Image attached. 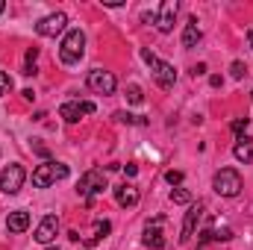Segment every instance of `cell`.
<instances>
[{
	"instance_id": "cell-1",
	"label": "cell",
	"mask_w": 253,
	"mask_h": 250,
	"mask_svg": "<svg viewBox=\"0 0 253 250\" xmlns=\"http://www.w3.org/2000/svg\"><path fill=\"white\" fill-rule=\"evenodd\" d=\"M141 59L150 65V74H153V80H156L159 88H171V85L177 83V68H174L171 62L159 59V56L150 53V50H141Z\"/></svg>"
},
{
	"instance_id": "cell-2",
	"label": "cell",
	"mask_w": 253,
	"mask_h": 250,
	"mask_svg": "<svg viewBox=\"0 0 253 250\" xmlns=\"http://www.w3.org/2000/svg\"><path fill=\"white\" fill-rule=\"evenodd\" d=\"M85 53V33L83 30H68V36L62 39V47H59V59L65 65H77Z\"/></svg>"
},
{
	"instance_id": "cell-3",
	"label": "cell",
	"mask_w": 253,
	"mask_h": 250,
	"mask_svg": "<svg viewBox=\"0 0 253 250\" xmlns=\"http://www.w3.org/2000/svg\"><path fill=\"white\" fill-rule=\"evenodd\" d=\"M65 177H68V165L47 159V162H42V165L33 171V186L36 188H47V186H53L56 180H65Z\"/></svg>"
},
{
	"instance_id": "cell-4",
	"label": "cell",
	"mask_w": 253,
	"mask_h": 250,
	"mask_svg": "<svg viewBox=\"0 0 253 250\" xmlns=\"http://www.w3.org/2000/svg\"><path fill=\"white\" fill-rule=\"evenodd\" d=\"M212 188L221 194V197H236L242 191V174L236 168H221L212 180Z\"/></svg>"
},
{
	"instance_id": "cell-5",
	"label": "cell",
	"mask_w": 253,
	"mask_h": 250,
	"mask_svg": "<svg viewBox=\"0 0 253 250\" xmlns=\"http://www.w3.org/2000/svg\"><path fill=\"white\" fill-rule=\"evenodd\" d=\"M24 180H27V171H24L18 162H12V165H6L3 174H0V191H3V194H18V191L24 188Z\"/></svg>"
},
{
	"instance_id": "cell-6",
	"label": "cell",
	"mask_w": 253,
	"mask_h": 250,
	"mask_svg": "<svg viewBox=\"0 0 253 250\" xmlns=\"http://www.w3.org/2000/svg\"><path fill=\"white\" fill-rule=\"evenodd\" d=\"M103 188H109V183H106V174L97 171V168L85 171V174L80 177V183H77V191H80L83 197H94V194H100Z\"/></svg>"
},
{
	"instance_id": "cell-7",
	"label": "cell",
	"mask_w": 253,
	"mask_h": 250,
	"mask_svg": "<svg viewBox=\"0 0 253 250\" xmlns=\"http://www.w3.org/2000/svg\"><path fill=\"white\" fill-rule=\"evenodd\" d=\"M85 83H88V88H91L94 94H112L115 85H118V83H115V74H112V71H103V68L88 71Z\"/></svg>"
},
{
	"instance_id": "cell-8",
	"label": "cell",
	"mask_w": 253,
	"mask_h": 250,
	"mask_svg": "<svg viewBox=\"0 0 253 250\" xmlns=\"http://www.w3.org/2000/svg\"><path fill=\"white\" fill-rule=\"evenodd\" d=\"M94 112V103L91 100H68L59 106V118H65L68 124H77L83 115H91Z\"/></svg>"
},
{
	"instance_id": "cell-9",
	"label": "cell",
	"mask_w": 253,
	"mask_h": 250,
	"mask_svg": "<svg viewBox=\"0 0 253 250\" xmlns=\"http://www.w3.org/2000/svg\"><path fill=\"white\" fill-rule=\"evenodd\" d=\"M65 24H68V15H65V12H53V15H47V18H42V21L36 24V33L44 36V39H56L65 30Z\"/></svg>"
},
{
	"instance_id": "cell-10",
	"label": "cell",
	"mask_w": 253,
	"mask_h": 250,
	"mask_svg": "<svg viewBox=\"0 0 253 250\" xmlns=\"http://www.w3.org/2000/svg\"><path fill=\"white\" fill-rule=\"evenodd\" d=\"M177 9H180L177 0H165V3H162V9H159V15H156V30H159V33H171V30H174Z\"/></svg>"
},
{
	"instance_id": "cell-11",
	"label": "cell",
	"mask_w": 253,
	"mask_h": 250,
	"mask_svg": "<svg viewBox=\"0 0 253 250\" xmlns=\"http://www.w3.org/2000/svg\"><path fill=\"white\" fill-rule=\"evenodd\" d=\"M56 233H59V218L56 215H44L42 224L36 227V242L39 245H50L56 239Z\"/></svg>"
},
{
	"instance_id": "cell-12",
	"label": "cell",
	"mask_w": 253,
	"mask_h": 250,
	"mask_svg": "<svg viewBox=\"0 0 253 250\" xmlns=\"http://www.w3.org/2000/svg\"><path fill=\"white\" fill-rule=\"evenodd\" d=\"M162 221H165V218L159 215V218H156V221H153V224L144 230V239H141V245H144V248H150V250H165V245H168V242H165V236L159 233V224H162Z\"/></svg>"
},
{
	"instance_id": "cell-13",
	"label": "cell",
	"mask_w": 253,
	"mask_h": 250,
	"mask_svg": "<svg viewBox=\"0 0 253 250\" xmlns=\"http://www.w3.org/2000/svg\"><path fill=\"white\" fill-rule=\"evenodd\" d=\"M200 218H203V203H191L189 212H186V221H183V236H180V242H189L191 236H194V227L200 224Z\"/></svg>"
},
{
	"instance_id": "cell-14",
	"label": "cell",
	"mask_w": 253,
	"mask_h": 250,
	"mask_svg": "<svg viewBox=\"0 0 253 250\" xmlns=\"http://www.w3.org/2000/svg\"><path fill=\"white\" fill-rule=\"evenodd\" d=\"M115 200H118V206H124V209H132L135 203H138V188L135 186H118L115 188Z\"/></svg>"
},
{
	"instance_id": "cell-15",
	"label": "cell",
	"mask_w": 253,
	"mask_h": 250,
	"mask_svg": "<svg viewBox=\"0 0 253 250\" xmlns=\"http://www.w3.org/2000/svg\"><path fill=\"white\" fill-rule=\"evenodd\" d=\"M6 227H9V233H24V230L30 227V212H24V209H15V212H9V218H6Z\"/></svg>"
},
{
	"instance_id": "cell-16",
	"label": "cell",
	"mask_w": 253,
	"mask_h": 250,
	"mask_svg": "<svg viewBox=\"0 0 253 250\" xmlns=\"http://www.w3.org/2000/svg\"><path fill=\"white\" fill-rule=\"evenodd\" d=\"M233 156H236L239 162L251 165V162H253V138H248V135H242V138L236 141V147H233Z\"/></svg>"
},
{
	"instance_id": "cell-17",
	"label": "cell",
	"mask_w": 253,
	"mask_h": 250,
	"mask_svg": "<svg viewBox=\"0 0 253 250\" xmlns=\"http://www.w3.org/2000/svg\"><path fill=\"white\" fill-rule=\"evenodd\" d=\"M112 233V224L109 221H94V227H91V236H85V245H97L100 239H106Z\"/></svg>"
},
{
	"instance_id": "cell-18",
	"label": "cell",
	"mask_w": 253,
	"mask_h": 250,
	"mask_svg": "<svg viewBox=\"0 0 253 250\" xmlns=\"http://www.w3.org/2000/svg\"><path fill=\"white\" fill-rule=\"evenodd\" d=\"M200 42V27H197V18H191L183 30V47H194Z\"/></svg>"
},
{
	"instance_id": "cell-19",
	"label": "cell",
	"mask_w": 253,
	"mask_h": 250,
	"mask_svg": "<svg viewBox=\"0 0 253 250\" xmlns=\"http://www.w3.org/2000/svg\"><path fill=\"white\" fill-rule=\"evenodd\" d=\"M171 200L180 203V206H186V203H191V194L186 191V188H174V191H171Z\"/></svg>"
},
{
	"instance_id": "cell-20",
	"label": "cell",
	"mask_w": 253,
	"mask_h": 250,
	"mask_svg": "<svg viewBox=\"0 0 253 250\" xmlns=\"http://www.w3.org/2000/svg\"><path fill=\"white\" fill-rule=\"evenodd\" d=\"M126 100H129V103H141V100H144L141 88H138V85H126Z\"/></svg>"
},
{
	"instance_id": "cell-21",
	"label": "cell",
	"mask_w": 253,
	"mask_h": 250,
	"mask_svg": "<svg viewBox=\"0 0 253 250\" xmlns=\"http://www.w3.org/2000/svg\"><path fill=\"white\" fill-rule=\"evenodd\" d=\"M9 91H12V77H9L6 71H0V97L9 94Z\"/></svg>"
},
{
	"instance_id": "cell-22",
	"label": "cell",
	"mask_w": 253,
	"mask_h": 250,
	"mask_svg": "<svg viewBox=\"0 0 253 250\" xmlns=\"http://www.w3.org/2000/svg\"><path fill=\"white\" fill-rule=\"evenodd\" d=\"M115 118H118V121H121V124H147V121H144V118H138V115H126V112H118V115H115Z\"/></svg>"
},
{
	"instance_id": "cell-23",
	"label": "cell",
	"mask_w": 253,
	"mask_h": 250,
	"mask_svg": "<svg viewBox=\"0 0 253 250\" xmlns=\"http://www.w3.org/2000/svg\"><path fill=\"white\" fill-rule=\"evenodd\" d=\"M248 124H251V118H236V121H233V132H236V138H242V132L248 129Z\"/></svg>"
},
{
	"instance_id": "cell-24",
	"label": "cell",
	"mask_w": 253,
	"mask_h": 250,
	"mask_svg": "<svg viewBox=\"0 0 253 250\" xmlns=\"http://www.w3.org/2000/svg\"><path fill=\"white\" fill-rule=\"evenodd\" d=\"M165 180H168L171 186H180V183H183V171H174V168H171V171H165Z\"/></svg>"
},
{
	"instance_id": "cell-25",
	"label": "cell",
	"mask_w": 253,
	"mask_h": 250,
	"mask_svg": "<svg viewBox=\"0 0 253 250\" xmlns=\"http://www.w3.org/2000/svg\"><path fill=\"white\" fill-rule=\"evenodd\" d=\"M230 74H233L236 80H242V77L248 74V68H245V62H233V65H230Z\"/></svg>"
},
{
	"instance_id": "cell-26",
	"label": "cell",
	"mask_w": 253,
	"mask_h": 250,
	"mask_svg": "<svg viewBox=\"0 0 253 250\" xmlns=\"http://www.w3.org/2000/svg\"><path fill=\"white\" fill-rule=\"evenodd\" d=\"M233 239V230H215V242H230Z\"/></svg>"
},
{
	"instance_id": "cell-27",
	"label": "cell",
	"mask_w": 253,
	"mask_h": 250,
	"mask_svg": "<svg viewBox=\"0 0 253 250\" xmlns=\"http://www.w3.org/2000/svg\"><path fill=\"white\" fill-rule=\"evenodd\" d=\"M203 74H206V65L200 62V65H194V68H191V77H203Z\"/></svg>"
},
{
	"instance_id": "cell-28",
	"label": "cell",
	"mask_w": 253,
	"mask_h": 250,
	"mask_svg": "<svg viewBox=\"0 0 253 250\" xmlns=\"http://www.w3.org/2000/svg\"><path fill=\"white\" fill-rule=\"evenodd\" d=\"M124 174H126V177H135V174H138V168L129 162V165H124Z\"/></svg>"
},
{
	"instance_id": "cell-29",
	"label": "cell",
	"mask_w": 253,
	"mask_h": 250,
	"mask_svg": "<svg viewBox=\"0 0 253 250\" xmlns=\"http://www.w3.org/2000/svg\"><path fill=\"white\" fill-rule=\"evenodd\" d=\"M248 42H251V47H253V27L248 30Z\"/></svg>"
},
{
	"instance_id": "cell-30",
	"label": "cell",
	"mask_w": 253,
	"mask_h": 250,
	"mask_svg": "<svg viewBox=\"0 0 253 250\" xmlns=\"http://www.w3.org/2000/svg\"><path fill=\"white\" fill-rule=\"evenodd\" d=\"M3 9H6V3H3V0H0V12H3Z\"/></svg>"
},
{
	"instance_id": "cell-31",
	"label": "cell",
	"mask_w": 253,
	"mask_h": 250,
	"mask_svg": "<svg viewBox=\"0 0 253 250\" xmlns=\"http://www.w3.org/2000/svg\"><path fill=\"white\" fill-rule=\"evenodd\" d=\"M47 250H59V248H47Z\"/></svg>"
},
{
	"instance_id": "cell-32",
	"label": "cell",
	"mask_w": 253,
	"mask_h": 250,
	"mask_svg": "<svg viewBox=\"0 0 253 250\" xmlns=\"http://www.w3.org/2000/svg\"><path fill=\"white\" fill-rule=\"evenodd\" d=\"M251 94H253V91H251ZM251 103H253V97H251Z\"/></svg>"
}]
</instances>
